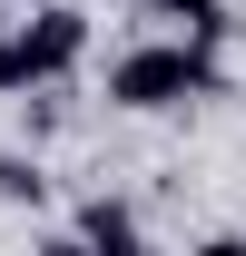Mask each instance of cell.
Masks as SVG:
<instances>
[{
	"instance_id": "6da1fadb",
	"label": "cell",
	"mask_w": 246,
	"mask_h": 256,
	"mask_svg": "<svg viewBox=\"0 0 246 256\" xmlns=\"http://www.w3.org/2000/svg\"><path fill=\"white\" fill-rule=\"evenodd\" d=\"M216 89H226L216 40H138L108 69V108H128V118H158V108H187V98H216Z\"/></svg>"
},
{
	"instance_id": "7a4b0ae2",
	"label": "cell",
	"mask_w": 246,
	"mask_h": 256,
	"mask_svg": "<svg viewBox=\"0 0 246 256\" xmlns=\"http://www.w3.org/2000/svg\"><path fill=\"white\" fill-rule=\"evenodd\" d=\"M10 40H20V60H30L40 89H60L69 69L89 60V10H69V0H50L40 20H10Z\"/></svg>"
},
{
	"instance_id": "3957f363",
	"label": "cell",
	"mask_w": 246,
	"mask_h": 256,
	"mask_svg": "<svg viewBox=\"0 0 246 256\" xmlns=\"http://www.w3.org/2000/svg\"><path fill=\"white\" fill-rule=\"evenodd\" d=\"M69 236H89V246H138V236H148V217H138L128 197H89V207H79V226H69Z\"/></svg>"
},
{
	"instance_id": "277c9868",
	"label": "cell",
	"mask_w": 246,
	"mask_h": 256,
	"mask_svg": "<svg viewBox=\"0 0 246 256\" xmlns=\"http://www.w3.org/2000/svg\"><path fill=\"white\" fill-rule=\"evenodd\" d=\"M0 207H50V168H40V148H0Z\"/></svg>"
},
{
	"instance_id": "5b68a950",
	"label": "cell",
	"mask_w": 246,
	"mask_h": 256,
	"mask_svg": "<svg viewBox=\"0 0 246 256\" xmlns=\"http://www.w3.org/2000/svg\"><path fill=\"white\" fill-rule=\"evenodd\" d=\"M128 10H158V20H178L187 40H226V0H128Z\"/></svg>"
},
{
	"instance_id": "8992f818",
	"label": "cell",
	"mask_w": 246,
	"mask_h": 256,
	"mask_svg": "<svg viewBox=\"0 0 246 256\" xmlns=\"http://www.w3.org/2000/svg\"><path fill=\"white\" fill-rule=\"evenodd\" d=\"M30 89H40V79H30V60H20V40L0 30V98H30Z\"/></svg>"
},
{
	"instance_id": "52a82bcc",
	"label": "cell",
	"mask_w": 246,
	"mask_h": 256,
	"mask_svg": "<svg viewBox=\"0 0 246 256\" xmlns=\"http://www.w3.org/2000/svg\"><path fill=\"white\" fill-rule=\"evenodd\" d=\"M0 30H10V0H0Z\"/></svg>"
}]
</instances>
